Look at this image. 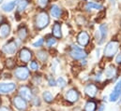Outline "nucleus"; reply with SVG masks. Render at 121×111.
Wrapping results in <instances>:
<instances>
[{"label":"nucleus","instance_id":"f257e3e1","mask_svg":"<svg viewBox=\"0 0 121 111\" xmlns=\"http://www.w3.org/2000/svg\"><path fill=\"white\" fill-rule=\"evenodd\" d=\"M13 76L19 81H26L30 77V69L26 66H18L13 71Z\"/></svg>","mask_w":121,"mask_h":111},{"label":"nucleus","instance_id":"f03ea898","mask_svg":"<svg viewBox=\"0 0 121 111\" xmlns=\"http://www.w3.org/2000/svg\"><path fill=\"white\" fill-rule=\"evenodd\" d=\"M11 105L17 111H26L28 108V102L19 94H16L12 97Z\"/></svg>","mask_w":121,"mask_h":111},{"label":"nucleus","instance_id":"7ed1b4c3","mask_svg":"<svg viewBox=\"0 0 121 111\" xmlns=\"http://www.w3.org/2000/svg\"><path fill=\"white\" fill-rule=\"evenodd\" d=\"M49 23H50V18L45 11L39 12L35 19V25H36V28L39 30L44 29L49 24Z\"/></svg>","mask_w":121,"mask_h":111},{"label":"nucleus","instance_id":"20e7f679","mask_svg":"<svg viewBox=\"0 0 121 111\" xmlns=\"http://www.w3.org/2000/svg\"><path fill=\"white\" fill-rule=\"evenodd\" d=\"M118 47H119V42L118 41H117V40L110 41L104 49V55L106 57H113L117 52Z\"/></svg>","mask_w":121,"mask_h":111},{"label":"nucleus","instance_id":"39448f33","mask_svg":"<svg viewBox=\"0 0 121 111\" xmlns=\"http://www.w3.org/2000/svg\"><path fill=\"white\" fill-rule=\"evenodd\" d=\"M17 85L14 82H0V95H8L15 91Z\"/></svg>","mask_w":121,"mask_h":111},{"label":"nucleus","instance_id":"423d86ee","mask_svg":"<svg viewBox=\"0 0 121 111\" xmlns=\"http://www.w3.org/2000/svg\"><path fill=\"white\" fill-rule=\"evenodd\" d=\"M18 94L23 97L25 100H26L27 102H31L34 94H33V91H32V89H31L29 86L27 85H22L20 86L19 90H18Z\"/></svg>","mask_w":121,"mask_h":111},{"label":"nucleus","instance_id":"0eeeda50","mask_svg":"<svg viewBox=\"0 0 121 111\" xmlns=\"http://www.w3.org/2000/svg\"><path fill=\"white\" fill-rule=\"evenodd\" d=\"M17 49H18V44L16 43L15 40L12 39L4 45V47L2 48V52L7 55H12L17 52Z\"/></svg>","mask_w":121,"mask_h":111},{"label":"nucleus","instance_id":"6e6552de","mask_svg":"<svg viewBox=\"0 0 121 111\" xmlns=\"http://www.w3.org/2000/svg\"><path fill=\"white\" fill-rule=\"evenodd\" d=\"M69 55L74 60H81L86 57V52L83 49L79 48L78 46H72L71 51L69 52Z\"/></svg>","mask_w":121,"mask_h":111},{"label":"nucleus","instance_id":"1a4fd4ad","mask_svg":"<svg viewBox=\"0 0 121 111\" xmlns=\"http://www.w3.org/2000/svg\"><path fill=\"white\" fill-rule=\"evenodd\" d=\"M80 94L79 91L76 89H69V91H67L66 94H65V98L68 102L69 103H75L79 100Z\"/></svg>","mask_w":121,"mask_h":111},{"label":"nucleus","instance_id":"9d476101","mask_svg":"<svg viewBox=\"0 0 121 111\" xmlns=\"http://www.w3.org/2000/svg\"><path fill=\"white\" fill-rule=\"evenodd\" d=\"M19 58L23 63H27L32 58V52L27 48H23L19 52Z\"/></svg>","mask_w":121,"mask_h":111},{"label":"nucleus","instance_id":"9b49d317","mask_svg":"<svg viewBox=\"0 0 121 111\" xmlns=\"http://www.w3.org/2000/svg\"><path fill=\"white\" fill-rule=\"evenodd\" d=\"M97 92H98V88H97V86L95 84H87L85 87V93L89 97H95Z\"/></svg>","mask_w":121,"mask_h":111},{"label":"nucleus","instance_id":"f8f14e48","mask_svg":"<svg viewBox=\"0 0 121 111\" xmlns=\"http://www.w3.org/2000/svg\"><path fill=\"white\" fill-rule=\"evenodd\" d=\"M77 41H78V43L81 46H83V47L86 46L88 44V42H89V36H88V34L86 32H81L78 35V36H77Z\"/></svg>","mask_w":121,"mask_h":111},{"label":"nucleus","instance_id":"ddd939ff","mask_svg":"<svg viewBox=\"0 0 121 111\" xmlns=\"http://www.w3.org/2000/svg\"><path fill=\"white\" fill-rule=\"evenodd\" d=\"M10 33V26L9 24L7 23H4L0 25V38L2 39H5L9 36Z\"/></svg>","mask_w":121,"mask_h":111},{"label":"nucleus","instance_id":"4468645a","mask_svg":"<svg viewBox=\"0 0 121 111\" xmlns=\"http://www.w3.org/2000/svg\"><path fill=\"white\" fill-rule=\"evenodd\" d=\"M19 2H20V0H14V1L8 2V3H6V4H4V5L2 6V9H3L4 11H6V12H10V11L15 8V6L18 5Z\"/></svg>","mask_w":121,"mask_h":111},{"label":"nucleus","instance_id":"2eb2a0df","mask_svg":"<svg viewBox=\"0 0 121 111\" xmlns=\"http://www.w3.org/2000/svg\"><path fill=\"white\" fill-rule=\"evenodd\" d=\"M104 74H105V77L107 79H113L117 75V68L114 65H110L105 69Z\"/></svg>","mask_w":121,"mask_h":111},{"label":"nucleus","instance_id":"dca6fc26","mask_svg":"<svg viewBox=\"0 0 121 111\" xmlns=\"http://www.w3.org/2000/svg\"><path fill=\"white\" fill-rule=\"evenodd\" d=\"M50 14L54 18H59L61 15V9L60 8L56 5H53L50 8Z\"/></svg>","mask_w":121,"mask_h":111},{"label":"nucleus","instance_id":"f3484780","mask_svg":"<svg viewBox=\"0 0 121 111\" xmlns=\"http://www.w3.org/2000/svg\"><path fill=\"white\" fill-rule=\"evenodd\" d=\"M42 99L47 104H52L54 102V95L49 91H44L42 92Z\"/></svg>","mask_w":121,"mask_h":111},{"label":"nucleus","instance_id":"a211bd4d","mask_svg":"<svg viewBox=\"0 0 121 111\" xmlns=\"http://www.w3.org/2000/svg\"><path fill=\"white\" fill-rule=\"evenodd\" d=\"M53 35L56 38H60L62 36V32H61V24L59 23H56L53 26Z\"/></svg>","mask_w":121,"mask_h":111},{"label":"nucleus","instance_id":"6ab92c4d","mask_svg":"<svg viewBox=\"0 0 121 111\" xmlns=\"http://www.w3.org/2000/svg\"><path fill=\"white\" fill-rule=\"evenodd\" d=\"M96 109H97V104L92 100L87 101L84 107V111H96Z\"/></svg>","mask_w":121,"mask_h":111},{"label":"nucleus","instance_id":"aec40b11","mask_svg":"<svg viewBox=\"0 0 121 111\" xmlns=\"http://www.w3.org/2000/svg\"><path fill=\"white\" fill-rule=\"evenodd\" d=\"M120 93H121V91H113L110 93V95H109V101H110V102H113V103L117 102L118 99H119Z\"/></svg>","mask_w":121,"mask_h":111},{"label":"nucleus","instance_id":"412c9836","mask_svg":"<svg viewBox=\"0 0 121 111\" xmlns=\"http://www.w3.org/2000/svg\"><path fill=\"white\" fill-rule=\"evenodd\" d=\"M99 33H100V36H101V41L103 43L105 37L107 36V32H108V28H107V25L106 24H101L99 26Z\"/></svg>","mask_w":121,"mask_h":111},{"label":"nucleus","instance_id":"4be33fe9","mask_svg":"<svg viewBox=\"0 0 121 111\" xmlns=\"http://www.w3.org/2000/svg\"><path fill=\"white\" fill-rule=\"evenodd\" d=\"M18 37L21 40H26V38L27 37V29L26 27H21L18 30Z\"/></svg>","mask_w":121,"mask_h":111},{"label":"nucleus","instance_id":"5701e85b","mask_svg":"<svg viewBox=\"0 0 121 111\" xmlns=\"http://www.w3.org/2000/svg\"><path fill=\"white\" fill-rule=\"evenodd\" d=\"M86 8L87 10H89V9H98V10H99V9L102 8V6L98 4V3H96V2H88L86 4Z\"/></svg>","mask_w":121,"mask_h":111},{"label":"nucleus","instance_id":"b1692460","mask_svg":"<svg viewBox=\"0 0 121 111\" xmlns=\"http://www.w3.org/2000/svg\"><path fill=\"white\" fill-rule=\"evenodd\" d=\"M37 57H38V59H39V61L45 62V61L48 60L49 55H48V52H45V51H39V52H37Z\"/></svg>","mask_w":121,"mask_h":111},{"label":"nucleus","instance_id":"393cba45","mask_svg":"<svg viewBox=\"0 0 121 111\" xmlns=\"http://www.w3.org/2000/svg\"><path fill=\"white\" fill-rule=\"evenodd\" d=\"M28 5V2L26 0H20V2L18 3V6H17V10L19 12H22L26 9V8L27 7Z\"/></svg>","mask_w":121,"mask_h":111},{"label":"nucleus","instance_id":"a878e982","mask_svg":"<svg viewBox=\"0 0 121 111\" xmlns=\"http://www.w3.org/2000/svg\"><path fill=\"white\" fill-rule=\"evenodd\" d=\"M30 103L31 105H32V107H39L41 106V101H40L39 97V96H36V95L33 96V98H32Z\"/></svg>","mask_w":121,"mask_h":111},{"label":"nucleus","instance_id":"bb28decb","mask_svg":"<svg viewBox=\"0 0 121 111\" xmlns=\"http://www.w3.org/2000/svg\"><path fill=\"white\" fill-rule=\"evenodd\" d=\"M39 68V64L37 61H32L29 64V69L32 71H38Z\"/></svg>","mask_w":121,"mask_h":111},{"label":"nucleus","instance_id":"cd10ccee","mask_svg":"<svg viewBox=\"0 0 121 111\" xmlns=\"http://www.w3.org/2000/svg\"><path fill=\"white\" fill-rule=\"evenodd\" d=\"M56 85H57L59 88L63 89V88H65V87H66V85H67V82H66V80H65L63 78L59 77V78L57 79V80H56Z\"/></svg>","mask_w":121,"mask_h":111},{"label":"nucleus","instance_id":"c85d7f7f","mask_svg":"<svg viewBox=\"0 0 121 111\" xmlns=\"http://www.w3.org/2000/svg\"><path fill=\"white\" fill-rule=\"evenodd\" d=\"M46 44H47V46L48 47H53L54 45H56V38H54V37H49L47 40H46Z\"/></svg>","mask_w":121,"mask_h":111},{"label":"nucleus","instance_id":"c756f323","mask_svg":"<svg viewBox=\"0 0 121 111\" xmlns=\"http://www.w3.org/2000/svg\"><path fill=\"white\" fill-rule=\"evenodd\" d=\"M42 81V79L40 76H34L33 77V79H32V83L34 85H39Z\"/></svg>","mask_w":121,"mask_h":111},{"label":"nucleus","instance_id":"7c9ffc66","mask_svg":"<svg viewBox=\"0 0 121 111\" xmlns=\"http://www.w3.org/2000/svg\"><path fill=\"white\" fill-rule=\"evenodd\" d=\"M7 66L9 69H13L15 66V61L13 59H8L7 60Z\"/></svg>","mask_w":121,"mask_h":111},{"label":"nucleus","instance_id":"2f4dec72","mask_svg":"<svg viewBox=\"0 0 121 111\" xmlns=\"http://www.w3.org/2000/svg\"><path fill=\"white\" fill-rule=\"evenodd\" d=\"M0 111H13V109L8 105H0Z\"/></svg>","mask_w":121,"mask_h":111},{"label":"nucleus","instance_id":"473e14b6","mask_svg":"<svg viewBox=\"0 0 121 111\" xmlns=\"http://www.w3.org/2000/svg\"><path fill=\"white\" fill-rule=\"evenodd\" d=\"M42 44H43V39H42V38H39V40H37L36 42H34V43L32 44V46H33L34 48H39V47H41Z\"/></svg>","mask_w":121,"mask_h":111},{"label":"nucleus","instance_id":"72a5a7b5","mask_svg":"<svg viewBox=\"0 0 121 111\" xmlns=\"http://www.w3.org/2000/svg\"><path fill=\"white\" fill-rule=\"evenodd\" d=\"M48 2H49V0H38V5L43 8L48 5Z\"/></svg>","mask_w":121,"mask_h":111},{"label":"nucleus","instance_id":"f704fd0d","mask_svg":"<svg viewBox=\"0 0 121 111\" xmlns=\"http://www.w3.org/2000/svg\"><path fill=\"white\" fill-rule=\"evenodd\" d=\"M48 84H49V86H51V87H55V86H56V81L54 79L53 77H51V78L48 79Z\"/></svg>","mask_w":121,"mask_h":111},{"label":"nucleus","instance_id":"c9c22d12","mask_svg":"<svg viewBox=\"0 0 121 111\" xmlns=\"http://www.w3.org/2000/svg\"><path fill=\"white\" fill-rule=\"evenodd\" d=\"M114 91H121V79H119L117 82V84L115 85V88H114Z\"/></svg>","mask_w":121,"mask_h":111},{"label":"nucleus","instance_id":"e433bc0d","mask_svg":"<svg viewBox=\"0 0 121 111\" xmlns=\"http://www.w3.org/2000/svg\"><path fill=\"white\" fill-rule=\"evenodd\" d=\"M116 63L118 64H121V52L119 54H117V56L116 57Z\"/></svg>","mask_w":121,"mask_h":111},{"label":"nucleus","instance_id":"4c0bfd02","mask_svg":"<svg viewBox=\"0 0 121 111\" xmlns=\"http://www.w3.org/2000/svg\"><path fill=\"white\" fill-rule=\"evenodd\" d=\"M101 79V73L99 72V74H97L96 75V80H98V81H99Z\"/></svg>","mask_w":121,"mask_h":111},{"label":"nucleus","instance_id":"58836bf2","mask_svg":"<svg viewBox=\"0 0 121 111\" xmlns=\"http://www.w3.org/2000/svg\"><path fill=\"white\" fill-rule=\"evenodd\" d=\"M103 109H104V106H100V107H99V110H98V111H102V110H103Z\"/></svg>","mask_w":121,"mask_h":111},{"label":"nucleus","instance_id":"ea45409f","mask_svg":"<svg viewBox=\"0 0 121 111\" xmlns=\"http://www.w3.org/2000/svg\"><path fill=\"white\" fill-rule=\"evenodd\" d=\"M118 101H119V102H121V93H120V96H119V99H118Z\"/></svg>","mask_w":121,"mask_h":111},{"label":"nucleus","instance_id":"a19ab883","mask_svg":"<svg viewBox=\"0 0 121 111\" xmlns=\"http://www.w3.org/2000/svg\"><path fill=\"white\" fill-rule=\"evenodd\" d=\"M2 1H3V0H0V4H1V3H2Z\"/></svg>","mask_w":121,"mask_h":111},{"label":"nucleus","instance_id":"79ce46f5","mask_svg":"<svg viewBox=\"0 0 121 111\" xmlns=\"http://www.w3.org/2000/svg\"><path fill=\"white\" fill-rule=\"evenodd\" d=\"M1 19H2V17H1V16H0V21H1Z\"/></svg>","mask_w":121,"mask_h":111}]
</instances>
